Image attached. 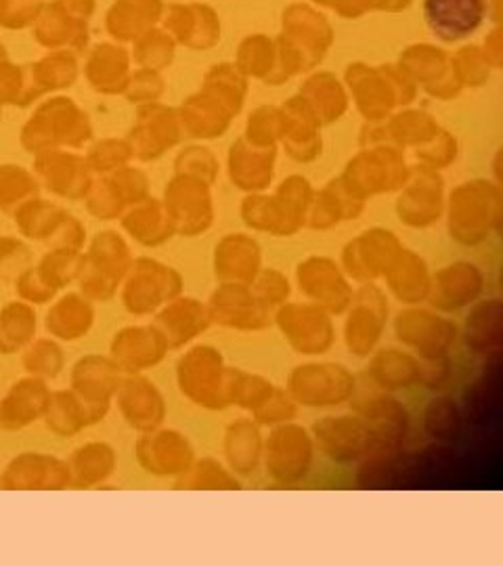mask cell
<instances>
[{
  "label": "cell",
  "mask_w": 503,
  "mask_h": 566,
  "mask_svg": "<svg viewBox=\"0 0 503 566\" xmlns=\"http://www.w3.org/2000/svg\"><path fill=\"white\" fill-rule=\"evenodd\" d=\"M317 447L308 428L292 422L271 428L262 446V465L266 476L280 486L304 483L313 470Z\"/></svg>",
  "instance_id": "1"
},
{
  "label": "cell",
  "mask_w": 503,
  "mask_h": 566,
  "mask_svg": "<svg viewBox=\"0 0 503 566\" xmlns=\"http://www.w3.org/2000/svg\"><path fill=\"white\" fill-rule=\"evenodd\" d=\"M133 254L120 235L101 233L82 254L81 273L76 283L82 296L91 303H109L118 296L122 282L133 264Z\"/></svg>",
  "instance_id": "2"
},
{
  "label": "cell",
  "mask_w": 503,
  "mask_h": 566,
  "mask_svg": "<svg viewBox=\"0 0 503 566\" xmlns=\"http://www.w3.org/2000/svg\"><path fill=\"white\" fill-rule=\"evenodd\" d=\"M311 434L317 451L334 464H361L383 453L374 428L353 411L323 416L311 426Z\"/></svg>",
  "instance_id": "3"
},
{
  "label": "cell",
  "mask_w": 503,
  "mask_h": 566,
  "mask_svg": "<svg viewBox=\"0 0 503 566\" xmlns=\"http://www.w3.org/2000/svg\"><path fill=\"white\" fill-rule=\"evenodd\" d=\"M357 388V376L343 364L311 361L296 365L285 382V390L298 407L332 409L348 403Z\"/></svg>",
  "instance_id": "4"
},
{
  "label": "cell",
  "mask_w": 503,
  "mask_h": 566,
  "mask_svg": "<svg viewBox=\"0 0 503 566\" xmlns=\"http://www.w3.org/2000/svg\"><path fill=\"white\" fill-rule=\"evenodd\" d=\"M227 367L221 350L212 344H193L177 361V386L182 397L201 409H227L224 376Z\"/></svg>",
  "instance_id": "5"
},
{
  "label": "cell",
  "mask_w": 503,
  "mask_h": 566,
  "mask_svg": "<svg viewBox=\"0 0 503 566\" xmlns=\"http://www.w3.org/2000/svg\"><path fill=\"white\" fill-rule=\"evenodd\" d=\"M182 275L154 259H135L120 285L122 306L135 315H154L160 306L181 296Z\"/></svg>",
  "instance_id": "6"
},
{
  "label": "cell",
  "mask_w": 503,
  "mask_h": 566,
  "mask_svg": "<svg viewBox=\"0 0 503 566\" xmlns=\"http://www.w3.org/2000/svg\"><path fill=\"white\" fill-rule=\"evenodd\" d=\"M348 405L353 413L361 416L374 428L383 453L402 449L411 430V418L395 392H386L365 378L363 382L357 380Z\"/></svg>",
  "instance_id": "7"
},
{
  "label": "cell",
  "mask_w": 503,
  "mask_h": 566,
  "mask_svg": "<svg viewBox=\"0 0 503 566\" xmlns=\"http://www.w3.org/2000/svg\"><path fill=\"white\" fill-rule=\"evenodd\" d=\"M344 315V343L348 353L367 359L378 348L390 319L386 292L376 282L359 283Z\"/></svg>",
  "instance_id": "8"
},
{
  "label": "cell",
  "mask_w": 503,
  "mask_h": 566,
  "mask_svg": "<svg viewBox=\"0 0 503 566\" xmlns=\"http://www.w3.org/2000/svg\"><path fill=\"white\" fill-rule=\"evenodd\" d=\"M392 329L397 340L418 359L447 357L460 338V327L434 308L405 306L395 315Z\"/></svg>",
  "instance_id": "9"
},
{
  "label": "cell",
  "mask_w": 503,
  "mask_h": 566,
  "mask_svg": "<svg viewBox=\"0 0 503 566\" xmlns=\"http://www.w3.org/2000/svg\"><path fill=\"white\" fill-rule=\"evenodd\" d=\"M334 315L313 303H287L273 311L283 340L302 357H322L336 343Z\"/></svg>",
  "instance_id": "10"
},
{
  "label": "cell",
  "mask_w": 503,
  "mask_h": 566,
  "mask_svg": "<svg viewBox=\"0 0 503 566\" xmlns=\"http://www.w3.org/2000/svg\"><path fill=\"white\" fill-rule=\"evenodd\" d=\"M118 364L109 355H84L70 371V388L81 399L88 424H99L109 413L122 382Z\"/></svg>",
  "instance_id": "11"
},
{
  "label": "cell",
  "mask_w": 503,
  "mask_h": 566,
  "mask_svg": "<svg viewBox=\"0 0 503 566\" xmlns=\"http://www.w3.org/2000/svg\"><path fill=\"white\" fill-rule=\"evenodd\" d=\"M296 283L306 303L317 304L329 315H344L355 287L343 266L327 256H308L296 266Z\"/></svg>",
  "instance_id": "12"
},
{
  "label": "cell",
  "mask_w": 503,
  "mask_h": 566,
  "mask_svg": "<svg viewBox=\"0 0 503 566\" xmlns=\"http://www.w3.org/2000/svg\"><path fill=\"white\" fill-rule=\"evenodd\" d=\"M206 308L212 324L238 332H262L273 325V313L256 301L250 283L219 282Z\"/></svg>",
  "instance_id": "13"
},
{
  "label": "cell",
  "mask_w": 503,
  "mask_h": 566,
  "mask_svg": "<svg viewBox=\"0 0 503 566\" xmlns=\"http://www.w3.org/2000/svg\"><path fill=\"white\" fill-rule=\"evenodd\" d=\"M135 458L143 470L158 479H177L196 462L189 439L175 428H156L142 432L135 443Z\"/></svg>",
  "instance_id": "14"
},
{
  "label": "cell",
  "mask_w": 503,
  "mask_h": 566,
  "mask_svg": "<svg viewBox=\"0 0 503 566\" xmlns=\"http://www.w3.org/2000/svg\"><path fill=\"white\" fill-rule=\"evenodd\" d=\"M484 273L479 264L455 261L432 273L428 301L434 311L451 315L483 298Z\"/></svg>",
  "instance_id": "15"
},
{
  "label": "cell",
  "mask_w": 503,
  "mask_h": 566,
  "mask_svg": "<svg viewBox=\"0 0 503 566\" xmlns=\"http://www.w3.org/2000/svg\"><path fill=\"white\" fill-rule=\"evenodd\" d=\"M0 483L7 491H63L72 486L67 462L41 451L15 455L0 474Z\"/></svg>",
  "instance_id": "16"
},
{
  "label": "cell",
  "mask_w": 503,
  "mask_h": 566,
  "mask_svg": "<svg viewBox=\"0 0 503 566\" xmlns=\"http://www.w3.org/2000/svg\"><path fill=\"white\" fill-rule=\"evenodd\" d=\"M402 245L388 231H367L343 252V269L350 282L369 283L383 280Z\"/></svg>",
  "instance_id": "17"
},
{
  "label": "cell",
  "mask_w": 503,
  "mask_h": 566,
  "mask_svg": "<svg viewBox=\"0 0 503 566\" xmlns=\"http://www.w3.org/2000/svg\"><path fill=\"white\" fill-rule=\"evenodd\" d=\"M463 422L489 430L502 418V353L486 357L483 371L465 386L462 395Z\"/></svg>",
  "instance_id": "18"
},
{
  "label": "cell",
  "mask_w": 503,
  "mask_h": 566,
  "mask_svg": "<svg viewBox=\"0 0 503 566\" xmlns=\"http://www.w3.org/2000/svg\"><path fill=\"white\" fill-rule=\"evenodd\" d=\"M122 420L137 432H149L164 424L168 407L160 388L143 374H124L118 392Z\"/></svg>",
  "instance_id": "19"
},
{
  "label": "cell",
  "mask_w": 503,
  "mask_h": 566,
  "mask_svg": "<svg viewBox=\"0 0 503 566\" xmlns=\"http://www.w3.org/2000/svg\"><path fill=\"white\" fill-rule=\"evenodd\" d=\"M168 350V344L151 324L122 327L109 344V357L124 374H143L160 365Z\"/></svg>",
  "instance_id": "20"
},
{
  "label": "cell",
  "mask_w": 503,
  "mask_h": 566,
  "mask_svg": "<svg viewBox=\"0 0 503 566\" xmlns=\"http://www.w3.org/2000/svg\"><path fill=\"white\" fill-rule=\"evenodd\" d=\"M151 325L160 332L170 350H179L201 336L212 322L206 303L181 294L154 313Z\"/></svg>",
  "instance_id": "21"
},
{
  "label": "cell",
  "mask_w": 503,
  "mask_h": 566,
  "mask_svg": "<svg viewBox=\"0 0 503 566\" xmlns=\"http://www.w3.org/2000/svg\"><path fill=\"white\" fill-rule=\"evenodd\" d=\"M460 336L465 348L476 357L502 353L503 303L500 298H479L465 308Z\"/></svg>",
  "instance_id": "22"
},
{
  "label": "cell",
  "mask_w": 503,
  "mask_h": 566,
  "mask_svg": "<svg viewBox=\"0 0 503 566\" xmlns=\"http://www.w3.org/2000/svg\"><path fill=\"white\" fill-rule=\"evenodd\" d=\"M49 395V382L41 378L25 376L13 382L7 395L0 399V430L20 432L42 420Z\"/></svg>",
  "instance_id": "23"
},
{
  "label": "cell",
  "mask_w": 503,
  "mask_h": 566,
  "mask_svg": "<svg viewBox=\"0 0 503 566\" xmlns=\"http://www.w3.org/2000/svg\"><path fill=\"white\" fill-rule=\"evenodd\" d=\"M423 15L437 36L455 41L474 32L484 18L483 0H426Z\"/></svg>",
  "instance_id": "24"
},
{
  "label": "cell",
  "mask_w": 503,
  "mask_h": 566,
  "mask_svg": "<svg viewBox=\"0 0 503 566\" xmlns=\"http://www.w3.org/2000/svg\"><path fill=\"white\" fill-rule=\"evenodd\" d=\"M262 437L261 426L252 418H240L227 426L224 439H222V453L227 468L238 479H250L256 474L262 464Z\"/></svg>",
  "instance_id": "25"
},
{
  "label": "cell",
  "mask_w": 503,
  "mask_h": 566,
  "mask_svg": "<svg viewBox=\"0 0 503 566\" xmlns=\"http://www.w3.org/2000/svg\"><path fill=\"white\" fill-rule=\"evenodd\" d=\"M388 292L405 304V306H418L428 301L432 271L426 264L420 254L411 250H401L397 259L388 266L383 277Z\"/></svg>",
  "instance_id": "26"
},
{
  "label": "cell",
  "mask_w": 503,
  "mask_h": 566,
  "mask_svg": "<svg viewBox=\"0 0 503 566\" xmlns=\"http://www.w3.org/2000/svg\"><path fill=\"white\" fill-rule=\"evenodd\" d=\"M95 325V304L81 292H67L46 311L44 329L60 343H76Z\"/></svg>",
  "instance_id": "27"
},
{
  "label": "cell",
  "mask_w": 503,
  "mask_h": 566,
  "mask_svg": "<svg viewBox=\"0 0 503 566\" xmlns=\"http://www.w3.org/2000/svg\"><path fill=\"white\" fill-rule=\"evenodd\" d=\"M365 367V378H369L386 392H399L420 385V359L402 348H380L374 350Z\"/></svg>",
  "instance_id": "28"
},
{
  "label": "cell",
  "mask_w": 503,
  "mask_h": 566,
  "mask_svg": "<svg viewBox=\"0 0 503 566\" xmlns=\"http://www.w3.org/2000/svg\"><path fill=\"white\" fill-rule=\"evenodd\" d=\"M261 269V248L245 235H229L214 250V277L219 282L252 283Z\"/></svg>",
  "instance_id": "29"
},
{
  "label": "cell",
  "mask_w": 503,
  "mask_h": 566,
  "mask_svg": "<svg viewBox=\"0 0 503 566\" xmlns=\"http://www.w3.org/2000/svg\"><path fill=\"white\" fill-rule=\"evenodd\" d=\"M65 462L74 489H93L103 485L116 472L118 453L105 441H88L76 447Z\"/></svg>",
  "instance_id": "30"
},
{
  "label": "cell",
  "mask_w": 503,
  "mask_h": 566,
  "mask_svg": "<svg viewBox=\"0 0 503 566\" xmlns=\"http://www.w3.org/2000/svg\"><path fill=\"white\" fill-rule=\"evenodd\" d=\"M39 317L32 304L7 303L0 308V355L21 353L36 338Z\"/></svg>",
  "instance_id": "31"
},
{
  "label": "cell",
  "mask_w": 503,
  "mask_h": 566,
  "mask_svg": "<svg viewBox=\"0 0 503 566\" xmlns=\"http://www.w3.org/2000/svg\"><path fill=\"white\" fill-rule=\"evenodd\" d=\"M463 413L460 403L449 395L432 397L422 411L423 432L441 446H455L463 437Z\"/></svg>",
  "instance_id": "32"
},
{
  "label": "cell",
  "mask_w": 503,
  "mask_h": 566,
  "mask_svg": "<svg viewBox=\"0 0 503 566\" xmlns=\"http://www.w3.org/2000/svg\"><path fill=\"white\" fill-rule=\"evenodd\" d=\"M42 420L46 428L61 439L76 437L84 428H88V416L81 399L72 392V388L51 390L44 407Z\"/></svg>",
  "instance_id": "33"
},
{
  "label": "cell",
  "mask_w": 503,
  "mask_h": 566,
  "mask_svg": "<svg viewBox=\"0 0 503 566\" xmlns=\"http://www.w3.org/2000/svg\"><path fill=\"white\" fill-rule=\"evenodd\" d=\"M275 390V385L261 374H252L240 367H227L224 395L229 407L235 405L243 411L254 413Z\"/></svg>",
  "instance_id": "34"
},
{
  "label": "cell",
  "mask_w": 503,
  "mask_h": 566,
  "mask_svg": "<svg viewBox=\"0 0 503 566\" xmlns=\"http://www.w3.org/2000/svg\"><path fill=\"white\" fill-rule=\"evenodd\" d=\"M175 489L181 491H238L242 479H238L217 458H201L189 465V470L175 479Z\"/></svg>",
  "instance_id": "35"
},
{
  "label": "cell",
  "mask_w": 503,
  "mask_h": 566,
  "mask_svg": "<svg viewBox=\"0 0 503 566\" xmlns=\"http://www.w3.org/2000/svg\"><path fill=\"white\" fill-rule=\"evenodd\" d=\"M21 353V365L25 374L41 378L44 382L60 378L65 367L63 348L55 338H34Z\"/></svg>",
  "instance_id": "36"
},
{
  "label": "cell",
  "mask_w": 503,
  "mask_h": 566,
  "mask_svg": "<svg viewBox=\"0 0 503 566\" xmlns=\"http://www.w3.org/2000/svg\"><path fill=\"white\" fill-rule=\"evenodd\" d=\"M82 254L74 250H63V248H53L36 264V271L41 273L42 280L55 287L57 292L67 287L70 283L76 282L81 273Z\"/></svg>",
  "instance_id": "37"
},
{
  "label": "cell",
  "mask_w": 503,
  "mask_h": 566,
  "mask_svg": "<svg viewBox=\"0 0 503 566\" xmlns=\"http://www.w3.org/2000/svg\"><path fill=\"white\" fill-rule=\"evenodd\" d=\"M256 301L271 313L290 301L292 283L277 269H261L259 275L250 283Z\"/></svg>",
  "instance_id": "38"
},
{
  "label": "cell",
  "mask_w": 503,
  "mask_h": 566,
  "mask_svg": "<svg viewBox=\"0 0 503 566\" xmlns=\"http://www.w3.org/2000/svg\"><path fill=\"white\" fill-rule=\"evenodd\" d=\"M124 227L143 245L164 243L172 233V227L161 221V217L156 208H145V210H137V212L128 214L126 221H124Z\"/></svg>",
  "instance_id": "39"
},
{
  "label": "cell",
  "mask_w": 503,
  "mask_h": 566,
  "mask_svg": "<svg viewBox=\"0 0 503 566\" xmlns=\"http://www.w3.org/2000/svg\"><path fill=\"white\" fill-rule=\"evenodd\" d=\"M296 416H298L296 401L290 397V392L285 388L275 386L273 395L252 413V420L261 428L262 426L273 428V426L292 422Z\"/></svg>",
  "instance_id": "40"
},
{
  "label": "cell",
  "mask_w": 503,
  "mask_h": 566,
  "mask_svg": "<svg viewBox=\"0 0 503 566\" xmlns=\"http://www.w3.org/2000/svg\"><path fill=\"white\" fill-rule=\"evenodd\" d=\"M20 229L21 233L30 240H46V238H53L60 229L61 219L57 217V212L51 208H44V206H34V208H28L20 214Z\"/></svg>",
  "instance_id": "41"
},
{
  "label": "cell",
  "mask_w": 503,
  "mask_h": 566,
  "mask_svg": "<svg viewBox=\"0 0 503 566\" xmlns=\"http://www.w3.org/2000/svg\"><path fill=\"white\" fill-rule=\"evenodd\" d=\"M13 283H15L18 298L32 306L53 303L57 296V290L42 280L36 266H28Z\"/></svg>",
  "instance_id": "42"
},
{
  "label": "cell",
  "mask_w": 503,
  "mask_h": 566,
  "mask_svg": "<svg viewBox=\"0 0 503 566\" xmlns=\"http://www.w3.org/2000/svg\"><path fill=\"white\" fill-rule=\"evenodd\" d=\"M30 266V250L13 238H0V282H15Z\"/></svg>",
  "instance_id": "43"
},
{
  "label": "cell",
  "mask_w": 503,
  "mask_h": 566,
  "mask_svg": "<svg viewBox=\"0 0 503 566\" xmlns=\"http://www.w3.org/2000/svg\"><path fill=\"white\" fill-rule=\"evenodd\" d=\"M451 378V359L437 357V359H420V385L428 390H443Z\"/></svg>",
  "instance_id": "44"
},
{
  "label": "cell",
  "mask_w": 503,
  "mask_h": 566,
  "mask_svg": "<svg viewBox=\"0 0 503 566\" xmlns=\"http://www.w3.org/2000/svg\"><path fill=\"white\" fill-rule=\"evenodd\" d=\"M30 191V185L23 172L15 170H0V206L9 208L18 203L23 193Z\"/></svg>",
  "instance_id": "45"
}]
</instances>
